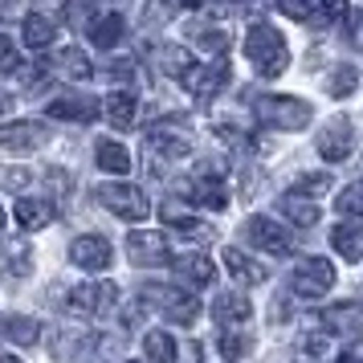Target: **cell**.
Segmentation results:
<instances>
[{"mask_svg":"<svg viewBox=\"0 0 363 363\" xmlns=\"http://www.w3.org/2000/svg\"><path fill=\"white\" fill-rule=\"evenodd\" d=\"M245 57L257 66V74L278 78L281 69H286V62H290V50H286V41H281L278 29L257 25V29H249V37H245Z\"/></svg>","mask_w":363,"mask_h":363,"instance_id":"obj_1","label":"cell"},{"mask_svg":"<svg viewBox=\"0 0 363 363\" xmlns=\"http://www.w3.org/2000/svg\"><path fill=\"white\" fill-rule=\"evenodd\" d=\"M281 213L290 216L294 225H302V229H311L314 220H318V208L306 204V200H294V196H281Z\"/></svg>","mask_w":363,"mask_h":363,"instance_id":"obj_32","label":"cell"},{"mask_svg":"<svg viewBox=\"0 0 363 363\" xmlns=\"http://www.w3.org/2000/svg\"><path fill=\"white\" fill-rule=\"evenodd\" d=\"M200 50H213V53H225L229 50V33H220V29H204V33H196Z\"/></svg>","mask_w":363,"mask_h":363,"instance_id":"obj_37","label":"cell"},{"mask_svg":"<svg viewBox=\"0 0 363 363\" xmlns=\"http://www.w3.org/2000/svg\"><path fill=\"white\" fill-rule=\"evenodd\" d=\"M37 335H41V327H37L33 318H25V314H9L4 318V339H13L21 347H33Z\"/></svg>","mask_w":363,"mask_h":363,"instance_id":"obj_27","label":"cell"},{"mask_svg":"<svg viewBox=\"0 0 363 363\" xmlns=\"http://www.w3.org/2000/svg\"><path fill=\"white\" fill-rule=\"evenodd\" d=\"M192 200H196V204H208V208H225V204H229V188H225L220 176H196Z\"/></svg>","mask_w":363,"mask_h":363,"instance_id":"obj_20","label":"cell"},{"mask_svg":"<svg viewBox=\"0 0 363 363\" xmlns=\"http://www.w3.org/2000/svg\"><path fill=\"white\" fill-rule=\"evenodd\" d=\"M343 17L351 21V41H355V45H363V13H359V9H347Z\"/></svg>","mask_w":363,"mask_h":363,"instance_id":"obj_38","label":"cell"},{"mask_svg":"<svg viewBox=\"0 0 363 363\" xmlns=\"http://www.w3.org/2000/svg\"><path fill=\"white\" fill-rule=\"evenodd\" d=\"M127 253L135 265H164L167 262V237L160 229H131Z\"/></svg>","mask_w":363,"mask_h":363,"instance_id":"obj_8","label":"cell"},{"mask_svg":"<svg viewBox=\"0 0 363 363\" xmlns=\"http://www.w3.org/2000/svg\"><path fill=\"white\" fill-rule=\"evenodd\" d=\"M143 294H147L151 306H160L172 323H180V327H192V323H196V314H200L196 294H188L180 286H160V281H151Z\"/></svg>","mask_w":363,"mask_h":363,"instance_id":"obj_3","label":"cell"},{"mask_svg":"<svg viewBox=\"0 0 363 363\" xmlns=\"http://www.w3.org/2000/svg\"><path fill=\"white\" fill-rule=\"evenodd\" d=\"M339 363H363V339H359V343L347 347L343 355H339Z\"/></svg>","mask_w":363,"mask_h":363,"instance_id":"obj_39","label":"cell"},{"mask_svg":"<svg viewBox=\"0 0 363 363\" xmlns=\"http://www.w3.org/2000/svg\"><path fill=\"white\" fill-rule=\"evenodd\" d=\"M164 225H172V229L180 233V237H188V241H208V237H213V229H208L204 220H196V216H184L176 204H164Z\"/></svg>","mask_w":363,"mask_h":363,"instance_id":"obj_18","label":"cell"},{"mask_svg":"<svg viewBox=\"0 0 363 363\" xmlns=\"http://www.w3.org/2000/svg\"><path fill=\"white\" fill-rule=\"evenodd\" d=\"M330 249L343 262H359L363 257V225H335L330 229Z\"/></svg>","mask_w":363,"mask_h":363,"instance_id":"obj_17","label":"cell"},{"mask_svg":"<svg viewBox=\"0 0 363 363\" xmlns=\"http://www.w3.org/2000/svg\"><path fill=\"white\" fill-rule=\"evenodd\" d=\"M53 216H57V208H53L50 196H21L17 200V220L25 229H45V225H53Z\"/></svg>","mask_w":363,"mask_h":363,"instance_id":"obj_16","label":"cell"},{"mask_svg":"<svg viewBox=\"0 0 363 363\" xmlns=\"http://www.w3.org/2000/svg\"><path fill=\"white\" fill-rule=\"evenodd\" d=\"M330 99H347L355 86H359V69L355 66H335V74H330Z\"/></svg>","mask_w":363,"mask_h":363,"instance_id":"obj_31","label":"cell"},{"mask_svg":"<svg viewBox=\"0 0 363 363\" xmlns=\"http://www.w3.org/2000/svg\"><path fill=\"white\" fill-rule=\"evenodd\" d=\"M135 111H139V99H135V94H127V90H115V94L106 99V118H111L115 127H131Z\"/></svg>","mask_w":363,"mask_h":363,"instance_id":"obj_25","label":"cell"},{"mask_svg":"<svg viewBox=\"0 0 363 363\" xmlns=\"http://www.w3.org/2000/svg\"><path fill=\"white\" fill-rule=\"evenodd\" d=\"M249 311H253V306H249L245 294H220L213 302V318L216 323H245Z\"/></svg>","mask_w":363,"mask_h":363,"instance_id":"obj_22","label":"cell"},{"mask_svg":"<svg viewBox=\"0 0 363 363\" xmlns=\"http://www.w3.org/2000/svg\"><path fill=\"white\" fill-rule=\"evenodd\" d=\"M335 208H339V213H347V216H359V213H363V180L347 184L343 196L335 200Z\"/></svg>","mask_w":363,"mask_h":363,"instance_id":"obj_33","label":"cell"},{"mask_svg":"<svg viewBox=\"0 0 363 363\" xmlns=\"http://www.w3.org/2000/svg\"><path fill=\"white\" fill-rule=\"evenodd\" d=\"M330 330H363V302H339L323 314Z\"/></svg>","mask_w":363,"mask_h":363,"instance_id":"obj_21","label":"cell"},{"mask_svg":"<svg viewBox=\"0 0 363 363\" xmlns=\"http://www.w3.org/2000/svg\"><path fill=\"white\" fill-rule=\"evenodd\" d=\"M102 111L99 99H86V94H69V99H53L50 115L53 118H69V123H94Z\"/></svg>","mask_w":363,"mask_h":363,"instance_id":"obj_13","label":"cell"},{"mask_svg":"<svg viewBox=\"0 0 363 363\" xmlns=\"http://www.w3.org/2000/svg\"><path fill=\"white\" fill-rule=\"evenodd\" d=\"M53 41V21L45 13H29L25 17V45H33V50H45Z\"/></svg>","mask_w":363,"mask_h":363,"instance_id":"obj_28","label":"cell"},{"mask_svg":"<svg viewBox=\"0 0 363 363\" xmlns=\"http://www.w3.org/2000/svg\"><path fill=\"white\" fill-rule=\"evenodd\" d=\"M99 167H102V172H115V176H123V172H131V155H127V147H123V143L102 139V143H99Z\"/></svg>","mask_w":363,"mask_h":363,"instance_id":"obj_26","label":"cell"},{"mask_svg":"<svg viewBox=\"0 0 363 363\" xmlns=\"http://www.w3.org/2000/svg\"><path fill=\"white\" fill-rule=\"evenodd\" d=\"M57 69L69 74V78H78V82H86V78L94 74V69H90V57H86L78 45H66V50L57 53Z\"/></svg>","mask_w":363,"mask_h":363,"instance_id":"obj_29","label":"cell"},{"mask_svg":"<svg viewBox=\"0 0 363 363\" xmlns=\"http://www.w3.org/2000/svg\"><path fill=\"white\" fill-rule=\"evenodd\" d=\"M9 102H13V99H0V111H9Z\"/></svg>","mask_w":363,"mask_h":363,"instance_id":"obj_41","label":"cell"},{"mask_svg":"<svg viewBox=\"0 0 363 363\" xmlns=\"http://www.w3.org/2000/svg\"><path fill=\"white\" fill-rule=\"evenodd\" d=\"M99 196H102V204H106L111 213H118L123 220H143V216L151 213L147 196H143L135 184H102Z\"/></svg>","mask_w":363,"mask_h":363,"instance_id":"obj_6","label":"cell"},{"mask_svg":"<svg viewBox=\"0 0 363 363\" xmlns=\"http://www.w3.org/2000/svg\"><path fill=\"white\" fill-rule=\"evenodd\" d=\"M257 118L274 131H298V127L311 123V102L286 99V94H265V99H257Z\"/></svg>","mask_w":363,"mask_h":363,"instance_id":"obj_2","label":"cell"},{"mask_svg":"<svg viewBox=\"0 0 363 363\" xmlns=\"http://www.w3.org/2000/svg\"><path fill=\"white\" fill-rule=\"evenodd\" d=\"M0 229H4V208H0Z\"/></svg>","mask_w":363,"mask_h":363,"instance_id":"obj_42","label":"cell"},{"mask_svg":"<svg viewBox=\"0 0 363 363\" xmlns=\"http://www.w3.org/2000/svg\"><path fill=\"white\" fill-rule=\"evenodd\" d=\"M330 188V176H302V180L294 184V196L302 200V196H323Z\"/></svg>","mask_w":363,"mask_h":363,"instance_id":"obj_34","label":"cell"},{"mask_svg":"<svg viewBox=\"0 0 363 363\" xmlns=\"http://www.w3.org/2000/svg\"><path fill=\"white\" fill-rule=\"evenodd\" d=\"M0 363H21L17 355H0Z\"/></svg>","mask_w":363,"mask_h":363,"instance_id":"obj_40","label":"cell"},{"mask_svg":"<svg viewBox=\"0 0 363 363\" xmlns=\"http://www.w3.org/2000/svg\"><path fill=\"white\" fill-rule=\"evenodd\" d=\"M225 82H229V66H225V62H213V66H192L188 74H184V86H188L200 102L216 99V90H220Z\"/></svg>","mask_w":363,"mask_h":363,"instance_id":"obj_10","label":"cell"},{"mask_svg":"<svg viewBox=\"0 0 363 363\" xmlns=\"http://www.w3.org/2000/svg\"><path fill=\"white\" fill-rule=\"evenodd\" d=\"M351 147H355V131H351L347 118H335L327 131L318 135V151H323V160H330V164H343L347 155H351Z\"/></svg>","mask_w":363,"mask_h":363,"instance_id":"obj_12","label":"cell"},{"mask_svg":"<svg viewBox=\"0 0 363 363\" xmlns=\"http://www.w3.org/2000/svg\"><path fill=\"white\" fill-rule=\"evenodd\" d=\"M41 139H45L41 127L29 123V118H17V123H4V127H0V147L4 151H33Z\"/></svg>","mask_w":363,"mask_h":363,"instance_id":"obj_14","label":"cell"},{"mask_svg":"<svg viewBox=\"0 0 363 363\" xmlns=\"http://www.w3.org/2000/svg\"><path fill=\"white\" fill-rule=\"evenodd\" d=\"M29 269H33L29 237H4V245H0V274L4 278H25Z\"/></svg>","mask_w":363,"mask_h":363,"instance_id":"obj_11","label":"cell"},{"mask_svg":"<svg viewBox=\"0 0 363 363\" xmlns=\"http://www.w3.org/2000/svg\"><path fill=\"white\" fill-rule=\"evenodd\" d=\"M192 66H196V62H192V53L180 50V45H167V50H160V74L184 78V74H188Z\"/></svg>","mask_w":363,"mask_h":363,"instance_id":"obj_30","label":"cell"},{"mask_svg":"<svg viewBox=\"0 0 363 363\" xmlns=\"http://www.w3.org/2000/svg\"><path fill=\"white\" fill-rule=\"evenodd\" d=\"M245 351H249L245 335H220V355H225V359H241Z\"/></svg>","mask_w":363,"mask_h":363,"instance_id":"obj_36","label":"cell"},{"mask_svg":"<svg viewBox=\"0 0 363 363\" xmlns=\"http://www.w3.org/2000/svg\"><path fill=\"white\" fill-rule=\"evenodd\" d=\"M21 69V53H17V45L9 41V37L0 33V74H17Z\"/></svg>","mask_w":363,"mask_h":363,"instance_id":"obj_35","label":"cell"},{"mask_svg":"<svg viewBox=\"0 0 363 363\" xmlns=\"http://www.w3.org/2000/svg\"><path fill=\"white\" fill-rule=\"evenodd\" d=\"M176 269H180L188 281H196V286H208V281L216 278L213 262H208L204 253H184V257H176Z\"/></svg>","mask_w":363,"mask_h":363,"instance_id":"obj_23","label":"cell"},{"mask_svg":"<svg viewBox=\"0 0 363 363\" xmlns=\"http://www.w3.org/2000/svg\"><path fill=\"white\" fill-rule=\"evenodd\" d=\"M225 269H229V278L241 281V286H262L265 274H269L262 262H253L249 253H241V249H233V245L225 249Z\"/></svg>","mask_w":363,"mask_h":363,"instance_id":"obj_15","label":"cell"},{"mask_svg":"<svg viewBox=\"0 0 363 363\" xmlns=\"http://www.w3.org/2000/svg\"><path fill=\"white\" fill-rule=\"evenodd\" d=\"M290 286H294L298 298H323L335 286V269L323 257H302L294 269V278H290Z\"/></svg>","mask_w":363,"mask_h":363,"instance_id":"obj_5","label":"cell"},{"mask_svg":"<svg viewBox=\"0 0 363 363\" xmlns=\"http://www.w3.org/2000/svg\"><path fill=\"white\" fill-rule=\"evenodd\" d=\"M245 241L249 245H257L262 253L269 257H286V253H294V233L274 225V220H265V216H249L245 220Z\"/></svg>","mask_w":363,"mask_h":363,"instance_id":"obj_4","label":"cell"},{"mask_svg":"<svg viewBox=\"0 0 363 363\" xmlns=\"http://www.w3.org/2000/svg\"><path fill=\"white\" fill-rule=\"evenodd\" d=\"M86 33H90V41L99 50H111V45H118V37H123V17L118 13H102V17H94L86 25Z\"/></svg>","mask_w":363,"mask_h":363,"instance_id":"obj_19","label":"cell"},{"mask_svg":"<svg viewBox=\"0 0 363 363\" xmlns=\"http://www.w3.org/2000/svg\"><path fill=\"white\" fill-rule=\"evenodd\" d=\"M115 302H118L115 281H86L78 290H69V311L78 314H106Z\"/></svg>","mask_w":363,"mask_h":363,"instance_id":"obj_7","label":"cell"},{"mask_svg":"<svg viewBox=\"0 0 363 363\" xmlns=\"http://www.w3.org/2000/svg\"><path fill=\"white\" fill-rule=\"evenodd\" d=\"M143 351H147L151 363H176V355H180V347H176V339H172L167 330H147Z\"/></svg>","mask_w":363,"mask_h":363,"instance_id":"obj_24","label":"cell"},{"mask_svg":"<svg viewBox=\"0 0 363 363\" xmlns=\"http://www.w3.org/2000/svg\"><path fill=\"white\" fill-rule=\"evenodd\" d=\"M69 257H74V265H82V269H111L115 265V249H111L106 237L86 233V237H78L69 245Z\"/></svg>","mask_w":363,"mask_h":363,"instance_id":"obj_9","label":"cell"}]
</instances>
